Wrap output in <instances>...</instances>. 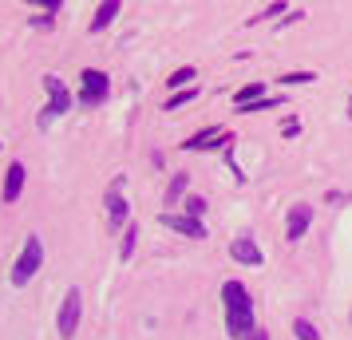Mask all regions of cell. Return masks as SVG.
I'll use <instances>...</instances> for the list:
<instances>
[{
    "instance_id": "4fadbf2b",
    "label": "cell",
    "mask_w": 352,
    "mask_h": 340,
    "mask_svg": "<svg viewBox=\"0 0 352 340\" xmlns=\"http://www.w3.org/2000/svg\"><path fill=\"white\" fill-rule=\"evenodd\" d=\"M257 99H265V83H245V87L234 91V103H238L241 111H245L250 103H257Z\"/></svg>"
},
{
    "instance_id": "ac0fdd59",
    "label": "cell",
    "mask_w": 352,
    "mask_h": 340,
    "mask_svg": "<svg viewBox=\"0 0 352 340\" xmlns=\"http://www.w3.org/2000/svg\"><path fill=\"white\" fill-rule=\"evenodd\" d=\"M313 80H317L313 71H285L281 76V87H301V83H313Z\"/></svg>"
},
{
    "instance_id": "ffe728a7",
    "label": "cell",
    "mask_w": 352,
    "mask_h": 340,
    "mask_svg": "<svg viewBox=\"0 0 352 340\" xmlns=\"http://www.w3.org/2000/svg\"><path fill=\"white\" fill-rule=\"evenodd\" d=\"M190 80H194V67H178V71H175V76H170V80H166V83H170L175 91H182V87H186V83H190Z\"/></svg>"
},
{
    "instance_id": "2e32d148",
    "label": "cell",
    "mask_w": 352,
    "mask_h": 340,
    "mask_svg": "<svg viewBox=\"0 0 352 340\" xmlns=\"http://www.w3.org/2000/svg\"><path fill=\"white\" fill-rule=\"evenodd\" d=\"M135 242H139V226H127V234H123V245H119V261H131V253H135Z\"/></svg>"
},
{
    "instance_id": "7c38bea8",
    "label": "cell",
    "mask_w": 352,
    "mask_h": 340,
    "mask_svg": "<svg viewBox=\"0 0 352 340\" xmlns=\"http://www.w3.org/2000/svg\"><path fill=\"white\" fill-rule=\"evenodd\" d=\"M119 12H123V4H119V0H103L96 12H91V32H103V28L119 16Z\"/></svg>"
},
{
    "instance_id": "7402d4cb",
    "label": "cell",
    "mask_w": 352,
    "mask_h": 340,
    "mask_svg": "<svg viewBox=\"0 0 352 340\" xmlns=\"http://www.w3.org/2000/svg\"><path fill=\"white\" fill-rule=\"evenodd\" d=\"M273 107H281V99H270V95H265V99H257V103H250L245 111L257 115V111H273Z\"/></svg>"
},
{
    "instance_id": "e0dca14e",
    "label": "cell",
    "mask_w": 352,
    "mask_h": 340,
    "mask_svg": "<svg viewBox=\"0 0 352 340\" xmlns=\"http://www.w3.org/2000/svg\"><path fill=\"white\" fill-rule=\"evenodd\" d=\"M182 210L190 214V218H198V222H202V214H206V198H198V194H186V198H182Z\"/></svg>"
},
{
    "instance_id": "6da1fadb",
    "label": "cell",
    "mask_w": 352,
    "mask_h": 340,
    "mask_svg": "<svg viewBox=\"0 0 352 340\" xmlns=\"http://www.w3.org/2000/svg\"><path fill=\"white\" fill-rule=\"evenodd\" d=\"M222 305H226V332L234 340H250L254 328V297L241 281H226L222 285Z\"/></svg>"
},
{
    "instance_id": "5bb4252c",
    "label": "cell",
    "mask_w": 352,
    "mask_h": 340,
    "mask_svg": "<svg viewBox=\"0 0 352 340\" xmlns=\"http://www.w3.org/2000/svg\"><path fill=\"white\" fill-rule=\"evenodd\" d=\"M186 186H190V174H175L170 186H166V194H162V202H166V206H178V202L186 198Z\"/></svg>"
},
{
    "instance_id": "cb8c5ba5",
    "label": "cell",
    "mask_w": 352,
    "mask_h": 340,
    "mask_svg": "<svg viewBox=\"0 0 352 340\" xmlns=\"http://www.w3.org/2000/svg\"><path fill=\"white\" fill-rule=\"evenodd\" d=\"M250 340H270V332H261V328H257V332H254Z\"/></svg>"
},
{
    "instance_id": "ba28073f",
    "label": "cell",
    "mask_w": 352,
    "mask_h": 340,
    "mask_svg": "<svg viewBox=\"0 0 352 340\" xmlns=\"http://www.w3.org/2000/svg\"><path fill=\"white\" fill-rule=\"evenodd\" d=\"M159 222H162L166 229L182 234V238H206V226H202L198 218H190V214H162Z\"/></svg>"
},
{
    "instance_id": "52a82bcc",
    "label": "cell",
    "mask_w": 352,
    "mask_h": 340,
    "mask_svg": "<svg viewBox=\"0 0 352 340\" xmlns=\"http://www.w3.org/2000/svg\"><path fill=\"white\" fill-rule=\"evenodd\" d=\"M309 226H313V206L297 202V206L289 210V218H285V242H301Z\"/></svg>"
},
{
    "instance_id": "9c48e42d",
    "label": "cell",
    "mask_w": 352,
    "mask_h": 340,
    "mask_svg": "<svg viewBox=\"0 0 352 340\" xmlns=\"http://www.w3.org/2000/svg\"><path fill=\"white\" fill-rule=\"evenodd\" d=\"M24 179H28V170H24V162H8V170H4V202L12 206L20 194H24Z\"/></svg>"
},
{
    "instance_id": "d6986e66",
    "label": "cell",
    "mask_w": 352,
    "mask_h": 340,
    "mask_svg": "<svg viewBox=\"0 0 352 340\" xmlns=\"http://www.w3.org/2000/svg\"><path fill=\"white\" fill-rule=\"evenodd\" d=\"M190 99H198V87H186V91H175V95L166 99V111H178L182 103H190Z\"/></svg>"
},
{
    "instance_id": "7a4b0ae2",
    "label": "cell",
    "mask_w": 352,
    "mask_h": 340,
    "mask_svg": "<svg viewBox=\"0 0 352 340\" xmlns=\"http://www.w3.org/2000/svg\"><path fill=\"white\" fill-rule=\"evenodd\" d=\"M40 265H44V242H40L36 234H28V242L20 245L16 265H12V285H16V289H24V285L40 273Z\"/></svg>"
},
{
    "instance_id": "3957f363",
    "label": "cell",
    "mask_w": 352,
    "mask_h": 340,
    "mask_svg": "<svg viewBox=\"0 0 352 340\" xmlns=\"http://www.w3.org/2000/svg\"><path fill=\"white\" fill-rule=\"evenodd\" d=\"M80 317H83V293L67 289L64 301H60V313H56V332H60L64 340H72L76 328H80Z\"/></svg>"
},
{
    "instance_id": "30bf717a",
    "label": "cell",
    "mask_w": 352,
    "mask_h": 340,
    "mask_svg": "<svg viewBox=\"0 0 352 340\" xmlns=\"http://www.w3.org/2000/svg\"><path fill=\"white\" fill-rule=\"evenodd\" d=\"M218 143H234V135L222 127H206V131H198V135H190L182 146L186 150H210V146H218Z\"/></svg>"
},
{
    "instance_id": "44dd1931",
    "label": "cell",
    "mask_w": 352,
    "mask_h": 340,
    "mask_svg": "<svg viewBox=\"0 0 352 340\" xmlns=\"http://www.w3.org/2000/svg\"><path fill=\"white\" fill-rule=\"evenodd\" d=\"M52 12H60V4H48V8H44L40 16H32L28 24H32V28H52Z\"/></svg>"
},
{
    "instance_id": "277c9868",
    "label": "cell",
    "mask_w": 352,
    "mask_h": 340,
    "mask_svg": "<svg viewBox=\"0 0 352 340\" xmlns=\"http://www.w3.org/2000/svg\"><path fill=\"white\" fill-rule=\"evenodd\" d=\"M80 80H83V87H80V103L83 107H99V103H107V95H111V80H107V71L87 67Z\"/></svg>"
},
{
    "instance_id": "603a6c76",
    "label": "cell",
    "mask_w": 352,
    "mask_h": 340,
    "mask_svg": "<svg viewBox=\"0 0 352 340\" xmlns=\"http://www.w3.org/2000/svg\"><path fill=\"white\" fill-rule=\"evenodd\" d=\"M281 12H285V0H281V4H270V8H265V12H257V16H250V24H261V20L281 16Z\"/></svg>"
},
{
    "instance_id": "8fae6325",
    "label": "cell",
    "mask_w": 352,
    "mask_h": 340,
    "mask_svg": "<svg viewBox=\"0 0 352 340\" xmlns=\"http://www.w3.org/2000/svg\"><path fill=\"white\" fill-rule=\"evenodd\" d=\"M230 258L238 261V265H254V269L261 265V261H265L254 238H234V245H230Z\"/></svg>"
},
{
    "instance_id": "5b68a950",
    "label": "cell",
    "mask_w": 352,
    "mask_h": 340,
    "mask_svg": "<svg viewBox=\"0 0 352 340\" xmlns=\"http://www.w3.org/2000/svg\"><path fill=\"white\" fill-rule=\"evenodd\" d=\"M44 87H48V107L40 115V127H48L56 115H64L72 107V91L64 87V80H56V76H44Z\"/></svg>"
},
{
    "instance_id": "9a60e30c",
    "label": "cell",
    "mask_w": 352,
    "mask_h": 340,
    "mask_svg": "<svg viewBox=\"0 0 352 340\" xmlns=\"http://www.w3.org/2000/svg\"><path fill=\"white\" fill-rule=\"evenodd\" d=\"M293 337H297V340H320V332H317V324H313V321L297 317V321H293Z\"/></svg>"
},
{
    "instance_id": "d4e9b609",
    "label": "cell",
    "mask_w": 352,
    "mask_h": 340,
    "mask_svg": "<svg viewBox=\"0 0 352 340\" xmlns=\"http://www.w3.org/2000/svg\"><path fill=\"white\" fill-rule=\"evenodd\" d=\"M349 119H352V95H349Z\"/></svg>"
},
{
    "instance_id": "8992f818",
    "label": "cell",
    "mask_w": 352,
    "mask_h": 340,
    "mask_svg": "<svg viewBox=\"0 0 352 340\" xmlns=\"http://www.w3.org/2000/svg\"><path fill=\"white\" fill-rule=\"evenodd\" d=\"M123 182L127 179H115L111 190H107V222H111V229H123V222L131 218V206L123 198Z\"/></svg>"
}]
</instances>
